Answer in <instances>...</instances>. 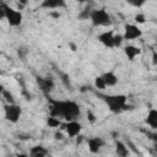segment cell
I'll return each mask as SVG.
<instances>
[{"label": "cell", "instance_id": "d4e9b609", "mask_svg": "<svg viewBox=\"0 0 157 157\" xmlns=\"http://www.w3.org/2000/svg\"><path fill=\"white\" fill-rule=\"evenodd\" d=\"M16 157H31L29 155H26V153H17Z\"/></svg>", "mask_w": 157, "mask_h": 157}, {"label": "cell", "instance_id": "5b68a950", "mask_svg": "<svg viewBox=\"0 0 157 157\" xmlns=\"http://www.w3.org/2000/svg\"><path fill=\"white\" fill-rule=\"evenodd\" d=\"M4 114H5V119L12 124H16L22 114V109L21 107H18L17 104L12 103V104H5L4 105Z\"/></svg>", "mask_w": 157, "mask_h": 157}, {"label": "cell", "instance_id": "9c48e42d", "mask_svg": "<svg viewBox=\"0 0 157 157\" xmlns=\"http://www.w3.org/2000/svg\"><path fill=\"white\" fill-rule=\"evenodd\" d=\"M103 145H104V141L101 137H91L87 141V147L91 153H98Z\"/></svg>", "mask_w": 157, "mask_h": 157}, {"label": "cell", "instance_id": "7402d4cb", "mask_svg": "<svg viewBox=\"0 0 157 157\" xmlns=\"http://www.w3.org/2000/svg\"><path fill=\"white\" fill-rule=\"evenodd\" d=\"M54 136H55V140H63L64 139V135H63L61 131H55Z\"/></svg>", "mask_w": 157, "mask_h": 157}, {"label": "cell", "instance_id": "ac0fdd59", "mask_svg": "<svg viewBox=\"0 0 157 157\" xmlns=\"http://www.w3.org/2000/svg\"><path fill=\"white\" fill-rule=\"evenodd\" d=\"M40 86H42V90H43L44 92H48V91H50V90H52L53 82H52V81H49V80H44V81H42V80H40Z\"/></svg>", "mask_w": 157, "mask_h": 157}, {"label": "cell", "instance_id": "277c9868", "mask_svg": "<svg viewBox=\"0 0 157 157\" xmlns=\"http://www.w3.org/2000/svg\"><path fill=\"white\" fill-rule=\"evenodd\" d=\"M4 10V15H5V20L7 21V23L11 26V27H18L21 23H22V13L21 11L16 10V9H12L10 6H7L6 4H1L0 5Z\"/></svg>", "mask_w": 157, "mask_h": 157}, {"label": "cell", "instance_id": "484cf974", "mask_svg": "<svg viewBox=\"0 0 157 157\" xmlns=\"http://www.w3.org/2000/svg\"><path fill=\"white\" fill-rule=\"evenodd\" d=\"M153 139H155V140L157 141V135H153Z\"/></svg>", "mask_w": 157, "mask_h": 157}, {"label": "cell", "instance_id": "8fae6325", "mask_svg": "<svg viewBox=\"0 0 157 157\" xmlns=\"http://www.w3.org/2000/svg\"><path fill=\"white\" fill-rule=\"evenodd\" d=\"M145 123L152 128V129H157V109L155 108H150L147 112V115L145 118Z\"/></svg>", "mask_w": 157, "mask_h": 157}, {"label": "cell", "instance_id": "2e32d148", "mask_svg": "<svg viewBox=\"0 0 157 157\" xmlns=\"http://www.w3.org/2000/svg\"><path fill=\"white\" fill-rule=\"evenodd\" d=\"M47 124H48V126H49V128H59V126L61 125V121H60V119H59V118L49 115V117H48V119H47Z\"/></svg>", "mask_w": 157, "mask_h": 157}, {"label": "cell", "instance_id": "44dd1931", "mask_svg": "<svg viewBox=\"0 0 157 157\" xmlns=\"http://www.w3.org/2000/svg\"><path fill=\"white\" fill-rule=\"evenodd\" d=\"M87 120L91 123V124H94L96 123V120H97V118H96V115L93 114V112L92 110H87Z\"/></svg>", "mask_w": 157, "mask_h": 157}, {"label": "cell", "instance_id": "cb8c5ba5", "mask_svg": "<svg viewBox=\"0 0 157 157\" xmlns=\"http://www.w3.org/2000/svg\"><path fill=\"white\" fill-rule=\"evenodd\" d=\"M50 16L54 17V18H59L60 17V13L59 12H50Z\"/></svg>", "mask_w": 157, "mask_h": 157}, {"label": "cell", "instance_id": "ffe728a7", "mask_svg": "<svg viewBox=\"0 0 157 157\" xmlns=\"http://www.w3.org/2000/svg\"><path fill=\"white\" fill-rule=\"evenodd\" d=\"M123 40H125L123 34H114V47H120Z\"/></svg>", "mask_w": 157, "mask_h": 157}, {"label": "cell", "instance_id": "3957f363", "mask_svg": "<svg viewBox=\"0 0 157 157\" xmlns=\"http://www.w3.org/2000/svg\"><path fill=\"white\" fill-rule=\"evenodd\" d=\"M88 18L91 20L92 25H93V26H97V27H105V26H109L110 22H112L110 15H109L104 9L91 10Z\"/></svg>", "mask_w": 157, "mask_h": 157}, {"label": "cell", "instance_id": "6da1fadb", "mask_svg": "<svg viewBox=\"0 0 157 157\" xmlns=\"http://www.w3.org/2000/svg\"><path fill=\"white\" fill-rule=\"evenodd\" d=\"M50 115L63 118L66 121L76 120L80 115V105L74 101H50Z\"/></svg>", "mask_w": 157, "mask_h": 157}, {"label": "cell", "instance_id": "ba28073f", "mask_svg": "<svg viewBox=\"0 0 157 157\" xmlns=\"http://www.w3.org/2000/svg\"><path fill=\"white\" fill-rule=\"evenodd\" d=\"M98 40L107 48H114V32L105 31L98 36Z\"/></svg>", "mask_w": 157, "mask_h": 157}, {"label": "cell", "instance_id": "8992f818", "mask_svg": "<svg viewBox=\"0 0 157 157\" xmlns=\"http://www.w3.org/2000/svg\"><path fill=\"white\" fill-rule=\"evenodd\" d=\"M142 36V31L140 29V27L134 23H126L124 27V39L125 40H135L139 39Z\"/></svg>", "mask_w": 157, "mask_h": 157}, {"label": "cell", "instance_id": "7c38bea8", "mask_svg": "<svg viewBox=\"0 0 157 157\" xmlns=\"http://www.w3.org/2000/svg\"><path fill=\"white\" fill-rule=\"evenodd\" d=\"M101 76L103 77L107 87H113V86H115L118 83V76L113 71H107V72L102 74Z\"/></svg>", "mask_w": 157, "mask_h": 157}, {"label": "cell", "instance_id": "603a6c76", "mask_svg": "<svg viewBox=\"0 0 157 157\" xmlns=\"http://www.w3.org/2000/svg\"><path fill=\"white\" fill-rule=\"evenodd\" d=\"M152 63H153L155 66H157V52L152 53Z\"/></svg>", "mask_w": 157, "mask_h": 157}, {"label": "cell", "instance_id": "52a82bcc", "mask_svg": "<svg viewBox=\"0 0 157 157\" xmlns=\"http://www.w3.org/2000/svg\"><path fill=\"white\" fill-rule=\"evenodd\" d=\"M63 130H65V132L69 137H76V136H80L82 125L77 120H71V121H66L63 125Z\"/></svg>", "mask_w": 157, "mask_h": 157}, {"label": "cell", "instance_id": "4fadbf2b", "mask_svg": "<svg viewBox=\"0 0 157 157\" xmlns=\"http://www.w3.org/2000/svg\"><path fill=\"white\" fill-rule=\"evenodd\" d=\"M115 153L119 157H128L129 155V148L126 147V145L121 141H117L115 142Z\"/></svg>", "mask_w": 157, "mask_h": 157}, {"label": "cell", "instance_id": "d6986e66", "mask_svg": "<svg viewBox=\"0 0 157 157\" xmlns=\"http://www.w3.org/2000/svg\"><path fill=\"white\" fill-rule=\"evenodd\" d=\"M134 20H135V22H136L137 25H142V23L146 22V17H145L144 13H137V15H135Z\"/></svg>", "mask_w": 157, "mask_h": 157}, {"label": "cell", "instance_id": "5bb4252c", "mask_svg": "<svg viewBox=\"0 0 157 157\" xmlns=\"http://www.w3.org/2000/svg\"><path fill=\"white\" fill-rule=\"evenodd\" d=\"M65 4L63 1H59V0H45L40 4V7H44V9H49V10H54V9H58L60 6H64Z\"/></svg>", "mask_w": 157, "mask_h": 157}, {"label": "cell", "instance_id": "9a60e30c", "mask_svg": "<svg viewBox=\"0 0 157 157\" xmlns=\"http://www.w3.org/2000/svg\"><path fill=\"white\" fill-rule=\"evenodd\" d=\"M29 156L31 157H45L47 156V151L42 146H36V147L31 148Z\"/></svg>", "mask_w": 157, "mask_h": 157}, {"label": "cell", "instance_id": "30bf717a", "mask_svg": "<svg viewBox=\"0 0 157 157\" xmlns=\"http://www.w3.org/2000/svg\"><path fill=\"white\" fill-rule=\"evenodd\" d=\"M124 54L126 55V58L130 61H132L136 56H139L141 54V49L139 47L132 45V44H128L126 47H124Z\"/></svg>", "mask_w": 157, "mask_h": 157}, {"label": "cell", "instance_id": "7a4b0ae2", "mask_svg": "<svg viewBox=\"0 0 157 157\" xmlns=\"http://www.w3.org/2000/svg\"><path fill=\"white\" fill-rule=\"evenodd\" d=\"M103 101L108 105V109L113 113H120L129 108L126 104L128 98L125 94H108L103 97Z\"/></svg>", "mask_w": 157, "mask_h": 157}, {"label": "cell", "instance_id": "e0dca14e", "mask_svg": "<svg viewBox=\"0 0 157 157\" xmlns=\"http://www.w3.org/2000/svg\"><path fill=\"white\" fill-rule=\"evenodd\" d=\"M94 87L97 90H105L107 88V85H105V82H104V80L101 75L94 77Z\"/></svg>", "mask_w": 157, "mask_h": 157}]
</instances>
